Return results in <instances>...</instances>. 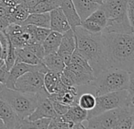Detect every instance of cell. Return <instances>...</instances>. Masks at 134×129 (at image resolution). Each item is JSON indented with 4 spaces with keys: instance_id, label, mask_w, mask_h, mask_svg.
<instances>
[{
    "instance_id": "6da1fadb",
    "label": "cell",
    "mask_w": 134,
    "mask_h": 129,
    "mask_svg": "<svg viewBox=\"0 0 134 129\" xmlns=\"http://www.w3.org/2000/svg\"><path fill=\"white\" fill-rule=\"evenodd\" d=\"M108 68L134 71V32H101Z\"/></svg>"
},
{
    "instance_id": "7a4b0ae2",
    "label": "cell",
    "mask_w": 134,
    "mask_h": 129,
    "mask_svg": "<svg viewBox=\"0 0 134 129\" xmlns=\"http://www.w3.org/2000/svg\"><path fill=\"white\" fill-rule=\"evenodd\" d=\"M73 32L76 41L75 50L88 60L94 76L108 69L101 32H90L82 25L75 28Z\"/></svg>"
},
{
    "instance_id": "3957f363",
    "label": "cell",
    "mask_w": 134,
    "mask_h": 129,
    "mask_svg": "<svg viewBox=\"0 0 134 129\" xmlns=\"http://www.w3.org/2000/svg\"><path fill=\"white\" fill-rule=\"evenodd\" d=\"M89 85L94 88L96 96L122 90L134 93L133 73L117 68H108L97 74Z\"/></svg>"
},
{
    "instance_id": "277c9868",
    "label": "cell",
    "mask_w": 134,
    "mask_h": 129,
    "mask_svg": "<svg viewBox=\"0 0 134 129\" xmlns=\"http://www.w3.org/2000/svg\"><path fill=\"white\" fill-rule=\"evenodd\" d=\"M127 0H104L100 7L104 9L108 22L103 32L130 33L133 28L126 15Z\"/></svg>"
},
{
    "instance_id": "5b68a950",
    "label": "cell",
    "mask_w": 134,
    "mask_h": 129,
    "mask_svg": "<svg viewBox=\"0 0 134 129\" xmlns=\"http://www.w3.org/2000/svg\"><path fill=\"white\" fill-rule=\"evenodd\" d=\"M0 99L5 102L20 119L27 118L38 103L37 94L22 92L0 84Z\"/></svg>"
},
{
    "instance_id": "8992f818",
    "label": "cell",
    "mask_w": 134,
    "mask_h": 129,
    "mask_svg": "<svg viewBox=\"0 0 134 129\" xmlns=\"http://www.w3.org/2000/svg\"><path fill=\"white\" fill-rule=\"evenodd\" d=\"M133 96L134 93L130 92L128 90H122L96 96V105L93 110L87 111V119L105 111L128 105H134Z\"/></svg>"
},
{
    "instance_id": "52a82bcc",
    "label": "cell",
    "mask_w": 134,
    "mask_h": 129,
    "mask_svg": "<svg viewBox=\"0 0 134 129\" xmlns=\"http://www.w3.org/2000/svg\"><path fill=\"white\" fill-rule=\"evenodd\" d=\"M44 74L36 71L27 72L16 80L14 89L22 92L49 94L44 87Z\"/></svg>"
},
{
    "instance_id": "ba28073f",
    "label": "cell",
    "mask_w": 134,
    "mask_h": 129,
    "mask_svg": "<svg viewBox=\"0 0 134 129\" xmlns=\"http://www.w3.org/2000/svg\"><path fill=\"white\" fill-rule=\"evenodd\" d=\"M4 31L14 48H23L34 43H38L33 38L27 25L11 24Z\"/></svg>"
},
{
    "instance_id": "9c48e42d",
    "label": "cell",
    "mask_w": 134,
    "mask_h": 129,
    "mask_svg": "<svg viewBox=\"0 0 134 129\" xmlns=\"http://www.w3.org/2000/svg\"><path fill=\"white\" fill-rule=\"evenodd\" d=\"M86 128L115 129L119 121V108L103 112L87 119Z\"/></svg>"
},
{
    "instance_id": "30bf717a",
    "label": "cell",
    "mask_w": 134,
    "mask_h": 129,
    "mask_svg": "<svg viewBox=\"0 0 134 129\" xmlns=\"http://www.w3.org/2000/svg\"><path fill=\"white\" fill-rule=\"evenodd\" d=\"M29 71H36V72L46 73L49 70L47 69V68L42 62L38 65H29V64H25L22 62H16L13 65V67L9 69L8 79L5 85L9 88L14 89L15 83L16 80L24 73L29 72Z\"/></svg>"
},
{
    "instance_id": "8fae6325",
    "label": "cell",
    "mask_w": 134,
    "mask_h": 129,
    "mask_svg": "<svg viewBox=\"0 0 134 129\" xmlns=\"http://www.w3.org/2000/svg\"><path fill=\"white\" fill-rule=\"evenodd\" d=\"M76 47V41L74 32L71 28L68 29L62 34L61 41L57 53L61 57L67 65L70 61L73 52Z\"/></svg>"
},
{
    "instance_id": "7c38bea8",
    "label": "cell",
    "mask_w": 134,
    "mask_h": 129,
    "mask_svg": "<svg viewBox=\"0 0 134 129\" xmlns=\"http://www.w3.org/2000/svg\"><path fill=\"white\" fill-rule=\"evenodd\" d=\"M0 118L2 120L5 128H20L22 119L2 99H0Z\"/></svg>"
},
{
    "instance_id": "4fadbf2b",
    "label": "cell",
    "mask_w": 134,
    "mask_h": 129,
    "mask_svg": "<svg viewBox=\"0 0 134 129\" xmlns=\"http://www.w3.org/2000/svg\"><path fill=\"white\" fill-rule=\"evenodd\" d=\"M57 116L53 105L48 98L42 99L38 101V103L34 111L27 117L29 121H34L40 118H53Z\"/></svg>"
},
{
    "instance_id": "5bb4252c",
    "label": "cell",
    "mask_w": 134,
    "mask_h": 129,
    "mask_svg": "<svg viewBox=\"0 0 134 129\" xmlns=\"http://www.w3.org/2000/svg\"><path fill=\"white\" fill-rule=\"evenodd\" d=\"M50 26L49 28L52 31H55L63 34L66 31L71 28L68 21L60 7H57L49 12Z\"/></svg>"
},
{
    "instance_id": "9a60e30c",
    "label": "cell",
    "mask_w": 134,
    "mask_h": 129,
    "mask_svg": "<svg viewBox=\"0 0 134 129\" xmlns=\"http://www.w3.org/2000/svg\"><path fill=\"white\" fill-rule=\"evenodd\" d=\"M134 128V105L119 108V121L117 129H133Z\"/></svg>"
},
{
    "instance_id": "2e32d148",
    "label": "cell",
    "mask_w": 134,
    "mask_h": 129,
    "mask_svg": "<svg viewBox=\"0 0 134 129\" xmlns=\"http://www.w3.org/2000/svg\"><path fill=\"white\" fill-rule=\"evenodd\" d=\"M60 7L65 15L68 24L72 30L82 24V20L71 0H61Z\"/></svg>"
},
{
    "instance_id": "e0dca14e",
    "label": "cell",
    "mask_w": 134,
    "mask_h": 129,
    "mask_svg": "<svg viewBox=\"0 0 134 129\" xmlns=\"http://www.w3.org/2000/svg\"><path fill=\"white\" fill-rule=\"evenodd\" d=\"M42 62L46 65L49 71L58 74H60L66 66L64 61L57 52L45 55L42 60Z\"/></svg>"
},
{
    "instance_id": "ac0fdd59",
    "label": "cell",
    "mask_w": 134,
    "mask_h": 129,
    "mask_svg": "<svg viewBox=\"0 0 134 129\" xmlns=\"http://www.w3.org/2000/svg\"><path fill=\"white\" fill-rule=\"evenodd\" d=\"M75 9L81 19L84 20L87 17H89L93 11L98 9L100 6L92 2L91 0H71Z\"/></svg>"
},
{
    "instance_id": "d6986e66",
    "label": "cell",
    "mask_w": 134,
    "mask_h": 129,
    "mask_svg": "<svg viewBox=\"0 0 134 129\" xmlns=\"http://www.w3.org/2000/svg\"><path fill=\"white\" fill-rule=\"evenodd\" d=\"M20 24H31L37 27L49 28V13H31Z\"/></svg>"
},
{
    "instance_id": "ffe728a7",
    "label": "cell",
    "mask_w": 134,
    "mask_h": 129,
    "mask_svg": "<svg viewBox=\"0 0 134 129\" xmlns=\"http://www.w3.org/2000/svg\"><path fill=\"white\" fill-rule=\"evenodd\" d=\"M61 38H62L61 33L52 30L50 31L47 37L42 43L44 49L45 55L57 51L61 41Z\"/></svg>"
},
{
    "instance_id": "44dd1931",
    "label": "cell",
    "mask_w": 134,
    "mask_h": 129,
    "mask_svg": "<svg viewBox=\"0 0 134 129\" xmlns=\"http://www.w3.org/2000/svg\"><path fill=\"white\" fill-rule=\"evenodd\" d=\"M63 117L73 124L82 123L87 119V111L82 109L79 105H74L69 107L68 110Z\"/></svg>"
},
{
    "instance_id": "7402d4cb",
    "label": "cell",
    "mask_w": 134,
    "mask_h": 129,
    "mask_svg": "<svg viewBox=\"0 0 134 129\" xmlns=\"http://www.w3.org/2000/svg\"><path fill=\"white\" fill-rule=\"evenodd\" d=\"M16 54V62H22L29 65H38L42 62L34 53L26 47L23 48H15Z\"/></svg>"
},
{
    "instance_id": "603a6c76",
    "label": "cell",
    "mask_w": 134,
    "mask_h": 129,
    "mask_svg": "<svg viewBox=\"0 0 134 129\" xmlns=\"http://www.w3.org/2000/svg\"><path fill=\"white\" fill-rule=\"evenodd\" d=\"M9 13L13 24H21L31 13L30 10L22 3L15 6H7Z\"/></svg>"
},
{
    "instance_id": "cb8c5ba5",
    "label": "cell",
    "mask_w": 134,
    "mask_h": 129,
    "mask_svg": "<svg viewBox=\"0 0 134 129\" xmlns=\"http://www.w3.org/2000/svg\"><path fill=\"white\" fill-rule=\"evenodd\" d=\"M77 104L83 110L90 111L93 110L96 105V95L91 92H84L80 94L78 97Z\"/></svg>"
},
{
    "instance_id": "d4e9b609",
    "label": "cell",
    "mask_w": 134,
    "mask_h": 129,
    "mask_svg": "<svg viewBox=\"0 0 134 129\" xmlns=\"http://www.w3.org/2000/svg\"><path fill=\"white\" fill-rule=\"evenodd\" d=\"M61 0H40L31 13H49L53 9L60 7Z\"/></svg>"
},
{
    "instance_id": "484cf974",
    "label": "cell",
    "mask_w": 134,
    "mask_h": 129,
    "mask_svg": "<svg viewBox=\"0 0 134 129\" xmlns=\"http://www.w3.org/2000/svg\"><path fill=\"white\" fill-rule=\"evenodd\" d=\"M59 81H60V74L58 73L48 71L44 74V78H43L44 87L46 91L49 95L54 92L55 88Z\"/></svg>"
},
{
    "instance_id": "4316f807",
    "label": "cell",
    "mask_w": 134,
    "mask_h": 129,
    "mask_svg": "<svg viewBox=\"0 0 134 129\" xmlns=\"http://www.w3.org/2000/svg\"><path fill=\"white\" fill-rule=\"evenodd\" d=\"M50 118H40L34 121H29L27 118L22 119L20 128H48Z\"/></svg>"
},
{
    "instance_id": "83f0119b",
    "label": "cell",
    "mask_w": 134,
    "mask_h": 129,
    "mask_svg": "<svg viewBox=\"0 0 134 129\" xmlns=\"http://www.w3.org/2000/svg\"><path fill=\"white\" fill-rule=\"evenodd\" d=\"M25 25L27 26L28 30L30 31L31 34L32 35L35 41L40 43H42L44 41V39L47 37V35L51 31L50 28L37 27V26L31 25V24H25Z\"/></svg>"
},
{
    "instance_id": "f1b7e54d",
    "label": "cell",
    "mask_w": 134,
    "mask_h": 129,
    "mask_svg": "<svg viewBox=\"0 0 134 129\" xmlns=\"http://www.w3.org/2000/svg\"><path fill=\"white\" fill-rule=\"evenodd\" d=\"M73 125V123L67 121L63 115H57L55 117L50 119L48 128H72Z\"/></svg>"
},
{
    "instance_id": "f546056e",
    "label": "cell",
    "mask_w": 134,
    "mask_h": 129,
    "mask_svg": "<svg viewBox=\"0 0 134 129\" xmlns=\"http://www.w3.org/2000/svg\"><path fill=\"white\" fill-rule=\"evenodd\" d=\"M86 18L94 21L95 23H97L98 25H100L102 28L103 31L105 28L106 25H107V22H108V18L107 16L104 11V9L100 6L98 9H97L95 11H93L89 17H87Z\"/></svg>"
},
{
    "instance_id": "4dcf8cb0",
    "label": "cell",
    "mask_w": 134,
    "mask_h": 129,
    "mask_svg": "<svg viewBox=\"0 0 134 129\" xmlns=\"http://www.w3.org/2000/svg\"><path fill=\"white\" fill-rule=\"evenodd\" d=\"M60 79L61 82L65 84L66 86L72 87V86H77V78L75 74L69 69L67 66L64 69V70L60 73Z\"/></svg>"
},
{
    "instance_id": "1f68e13d",
    "label": "cell",
    "mask_w": 134,
    "mask_h": 129,
    "mask_svg": "<svg viewBox=\"0 0 134 129\" xmlns=\"http://www.w3.org/2000/svg\"><path fill=\"white\" fill-rule=\"evenodd\" d=\"M13 24L11 17L8 11V7L5 6H0V24L2 29H5L9 24Z\"/></svg>"
},
{
    "instance_id": "d6a6232c",
    "label": "cell",
    "mask_w": 134,
    "mask_h": 129,
    "mask_svg": "<svg viewBox=\"0 0 134 129\" xmlns=\"http://www.w3.org/2000/svg\"><path fill=\"white\" fill-rule=\"evenodd\" d=\"M5 65L6 66V68L9 70L13 65L15 64L16 61V54H15V48L13 47V45L11 44V43H9V50L8 52L6 54V56L5 58Z\"/></svg>"
},
{
    "instance_id": "836d02e7",
    "label": "cell",
    "mask_w": 134,
    "mask_h": 129,
    "mask_svg": "<svg viewBox=\"0 0 134 129\" xmlns=\"http://www.w3.org/2000/svg\"><path fill=\"white\" fill-rule=\"evenodd\" d=\"M26 48H27L32 53H34L40 60H42V58L45 56V52H44V49H43L42 43H34V44H31V45L26 47Z\"/></svg>"
},
{
    "instance_id": "e575fe53",
    "label": "cell",
    "mask_w": 134,
    "mask_h": 129,
    "mask_svg": "<svg viewBox=\"0 0 134 129\" xmlns=\"http://www.w3.org/2000/svg\"><path fill=\"white\" fill-rule=\"evenodd\" d=\"M51 102V101H50ZM53 110L55 111V113H57V115H64L67 113V111L69 109V106L65 105L60 102H57V101H52L51 102Z\"/></svg>"
},
{
    "instance_id": "d590c367",
    "label": "cell",
    "mask_w": 134,
    "mask_h": 129,
    "mask_svg": "<svg viewBox=\"0 0 134 129\" xmlns=\"http://www.w3.org/2000/svg\"><path fill=\"white\" fill-rule=\"evenodd\" d=\"M133 10H134V0H127L126 5V15L129 19L130 24L133 25Z\"/></svg>"
},
{
    "instance_id": "8d00e7d4",
    "label": "cell",
    "mask_w": 134,
    "mask_h": 129,
    "mask_svg": "<svg viewBox=\"0 0 134 129\" xmlns=\"http://www.w3.org/2000/svg\"><path fill=\"white\" fill-rule=\"evenodd\" d=\"M9 72V70L6 68L5 64L0 67V84H5L6 80L8 79Z\"/></svg>"
},
{
    "instance_id": "74e56055",
    "label": "cell",
    "mask_w": 134,
    "mask_h": 129,
    "mask_svg": "<svg viewBox=\"0 0 134 129\" xmlns=\"http://www.w3.org/2000/svg\"><path fill=\"white\" fill-rule=\"evenodd\" d=\"M39 2H40V0H22L21 3L25 7H27L31 12L32 10V9L35 8Z\"/></svg>"
},
{
    "instance_id": "f35d334b",
    "label": "cell",
    "mask_w": 134,
    "mask_h": 129,
    "mask_svg": "<svg viewBox=\"0 0 134 129\" xmlns=\"http://www.w3.org/2000/svg\"><path fill=\"white\" fill-rule=\"evenodd\" d=\"M22 0H1L2 5L5 6H15L21 3Z\"/></svg>"
},
{
    "instance_id": "ab89813d",
    "label": "cell",
    "mask_w": 134,
    "mask_h": 129,
    "mask_svg": "<svg viewBox=\"0 0 134 129\" xmlns=\"http://www.w3.org/2000/svg\"><path fill=\"white\" fill-rule=\"evenodd\" d=\"M73 129H78V128H81V129H85L86 128V126L84 125L83 122L82 123H77V124H74L73 125V127H72Z\"/></svg>"
},
{
    "instance_id": "60d3db41",
    "label": "cell",
    "mask_w": 134,
    "mask_h": 129,
    "mask_svg": "<svg viewBox=\"0 0 134 129\" xmlns=\"http://www.w3.org/2000/svg\"><path fill=\"white\" fill-rule=\"evenodd\" d=\"M91 1L95 2V3H97V4H98V5H100V6H101L104 0H91Z\"/></svg>"
},
{
    "instance_id": "b9f144b4",
    "label": "cell",
    "mask_w": 134,
    "mask_h": 129,
    "mask_svg": "<svg viewBox=\"0 0 134 129\" xmlns=\"http://www.w3.org/2000/svg\"><path fill=\"white\" fill-rule=\"evenodd\" d=\"M0 128H5V125H4V123L2 121V120L0 118Z\"/></svg>"
},
{
    "instance_id": "7bdbcfd3",
    "label": "cell",
    "mask_w": 134,
    "mask_h": 129,
    "mask_svg": "<svg viewBox=\"0 0 134 129\" xmlns=\"http://www.w3.org/2000/svg\"><path fill=\"white\" fill-rule=\"evenodd\" d=\"M4 64H5V60L0 57V67H1V66H2Z\"/></svg>"
},
{
    "instance_id": "ee69618b",
    "label": "cell",
    "mask_w": 134,
    "mask_h": 129,
    "mask_svg": "<svg viewBox=\"0 0 134 129\" xmlns=\"http://www.w3.org/2000/svg\"><path fill=\"white\" fill-rule=\"evenodd\" d=\"M0 57L2 58V47L1 42H0Z\"/></svg>"
},
{
    "instance_id": "f6af8a7d",
    "label": "cell",
    "mask_w": 134,
    "mask_h": 129,
    "mask_svg": "<svg viewBox=\"0 0 134 129\" xmlns=\"http://www.w3.org/2000/svg\"><path fill=\"white\" fill-rule=\"evenodd\" d=\"M0 6H2V2H1V0H0Z\"/></svg>"
}]
</instances>
